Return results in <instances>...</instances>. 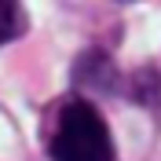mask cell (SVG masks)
Instances as JSON below:
<instances>
[{"label": "cell", "instance_id": "obj_1", "mask_svg": "<svg viewBox=\"0 0 161 161\" xmlns=\"http://www.w3.org/2000/svg\"><path fill=\"white\" fill-rule=\"evenodd\" d=\"M48 154L51 161H114V139L103 114L92 103L66 95L55 114Z\"/></svg>", "mask_w": 161, "mask_h": 161}, {"label": "cell", "instance_id": "obj_2", "mask_svg": "<svg viewBox=\"0 0 161 161\" xmlns=\"http://www.w3.org/2000/svg\"><path fill=\"white\" fill-rule=\"evenodd\" d=\"M73 80L77 84H88L95 92H110L114 80H117V70H114V62L103 55V51H88V55H80L77 66H73Z\"/></svg>", "mask_w": 161, "mask_h": 161}, {"label": "cell", "instance_id": "obj_3", "mask_svg": "<svg viewBox=\"0 0 161 161\" xmlns=\"http://www.w3.org/2000/svg\"><path fill=\"white\" fill-rule=\"evenodd\" d=\"M26 33V11L19 0H0V44Z\"/></svg>", "mask_w": 161, "mask_h": 161}]
</instances>
